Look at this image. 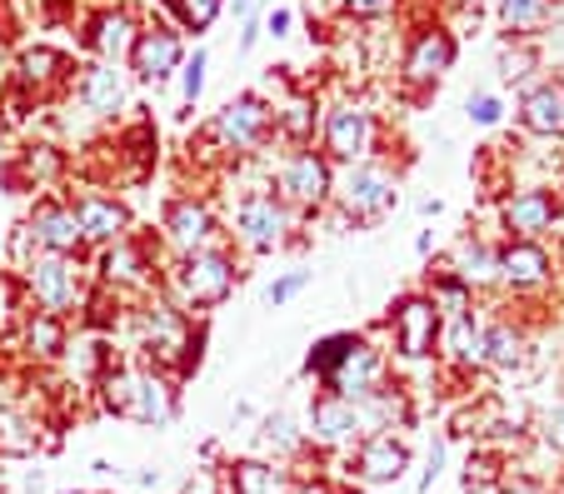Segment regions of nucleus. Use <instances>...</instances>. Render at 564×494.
Masks as SVG:
<instances>
[{"instance_id":"f257e3e1","label":"nucleus","mask_w":564,"mask_h":494,"mask_svg":"<svg viewBox=\"0 0 564 494\" xmlns=\"http://www.w3.org/2000/svg\"><path fill=\"white\" fill-rule=\"evenodd\" d=\"M106 405L116 415L135 419V425H165L175 415L171 385L155 375H110L106 380Z\"/></svg>"},{"instance_id":"f03ea898","label":"nucleus","mask_w":564,"mask_h":494,"mask_svg":"<svg viewBox=\"0 0 564 494\" xmlns=\"http://www.w3.org/2000/svg\"><path fill=\"white\" fill-rule=\"evenodd\" d=\"M230 279H235V270L225 255H191L181 265V295L191 305H215L230 295Z\"/></svg>"},{"instance_id":"7ed1b4c3","label":"nucleus","mask_w":564,"mask_h":494,"mask_svg":"<svg viewBox=\"0 0 564 494\" xmlns=\"http://www.w3.org/2000/svg\"><path fill=\"white\" fill-rule=\"evenodd\" d=\"M355 470L370 484H390L410 470V450L394 440V435H370V440L360 444V454H355Z\"/></svg>"},{"instance_id":"20e7f679","label":"nucleus","mask_w":564,"mask_h":494,"mask_svg":"<svg viewBox=\"0 0 564 494\" xmlns=\"http://www.w3.org/2000/svg\"><path fill=\"white\" fill-rule=\"evenodd\" d=\"M355 430H360V409L350 399L340 395L315 399V409H310V440L315 444H345L355 440Z\"/></svg>"},{"instance_id":"39448f33","label":"nucleus","mask_w":564,"mask_h":494,"mask_svg":"<svg viewBox=\"0 0 564 494\" xmlns=\"http://www.w3.org/2000/svg\"><path fill=\"white\" fill-rule=\"evenodd\" d=\"M31 285H35V300L45 305V310H65V305H75V270L65 255H41L31 265Z\"/></svg>"},{"instance_id":"423d86ee","label":"nucleus","mask_w":564,"mask_h":494,"mask_svg":"<svg viewBox=\"0 0 564 494\" xmlns=\"http://www.w3.org/2000/svg\"><path fill=\"white\" fill-rule=\"evenodd\" d=\"M240 235L256 250L280 245V235H285V210H280L270 195H250V200L240 205Z\"/></svg>"},{"instance_id":"0eeeda50","label":"nucleus","mask_w":564,"mask_h":494,"mask_svg":"<svg viewBox=\"0 0 564 494\" xmlns=\"http://www.w3.org/2000/svg\"><path fill=\"white\" fill-rule=\"evenodd\" d=\"M375 370H380V360H375V350H365V344H355L350 355H345L340 365H335L325 380H330V389H335V395H340V399H350V405H355V399L375 395Z\"/></svg>"},{"instance_id":"6e6552de","label":"nucleus","mask_w":564,"mask_h":494,"mask_svg":"<svg viewBox=\"0 0 564 494\" xmlns=\"http://www.w3.org/2000/svg\"><path fill=\"white\" fill-rule=\"evenodd\" d=\"M390 200H394V180L384 171H355L350 180H345V205H350V216H380Z\"/></svg>"},{"instance_id":"1a4fd4ad","label":"nucleus","mask_w":564,"mask_h":494,"mask_svg":"<svg viewBox=\"0 0 564 494\" xmlns=\"http://www.w3.org/2000/svg\"><path fill=\"white\" fill-rule=\"evenodd\" d=\"M330 151L340 161H355V155L370 151V116L355 106H340L330 110Z\"/></svg>"},{"instance_id":"9d476101","label":"nucleus","mask_w":564,"mask_h":494,"mask_svg":"<svg viewBox=\"0 0 564 494\" xmlns=\"http://www.w3.org/2000/svg\"><path fill=\"white\" fill-rule=\"evenodd\" d=\"M400 344H405V355H430V344H435V305L430 300H405L400 305Z\"/></svg>"},{"instance_id":"9b49d317","label":"nucleus","mask_w":564,"mask_h":494,"mask_svg":"<svg viewBox=\"0 0 564 494\" xmlns=\"http://www.w3.org/2000/svg\"><path fill=\"white\" fill-rule=\"evenodd\" d=\"M175 61H181V41H175L171 31H145L135 41V70L140 76H150V80L171 76Z\"/></svg>"},{"instance_id":"f8f14e48","label":"nucleus","mask_w":564,"mask_h":494,"mask_svg":"<svg viewBox=\"0 0 564 494\" xmlns=\"http://www.w3.org/2000/svg\"><path fill=\"white\" fill-rule=\"evenodd\" d=\"M265 130V106L260 100H235V106L220 110V120H215V135L230 140V145H250V140Z\"/></svg>"},{"instance_id":"ddd939ff","label":"nucleus","mask_w":564,"mask_h":494,"mask_svg":"<svg viewBox=\"0 0 564 494\" xmlns=\"http://www.w3.org/2000/svg\"><path fill=\"white\" fill-rule=\"evenodd\" d=\"M230 494H290V474L265 460L230 464Z\"/></svg>"},{"instance_id":"4468645a","label":"nucleus","mask_w":564,"mask_h":494,"mask_svg":"<svg viewBox=\"0 0 564 494\" xmlns=\"http://www.w3.org/2000/svg\"><path fill=\"white\" fill-rule=\"evenodd\" d=\"M70 216H75V226H80V235H96V240H116L120 230H126V210L110 200H96V195H86Z\"/></svg>"},{"instance_id":"2eb2a0df","label":"nucleus","mask_w":564,"mask_h":494,"mask_svg":"<svg viewBox=\"0 0 564 494\" xmlns=\"http://www.w3.org/2000/svg\"><path fill=\"white\" fill-rule=\"evenodd\" d=\"M285 190L295 195V200H325V190H330L325 161H319V155H295V161L285 165Z\"/></svg>"},{"instance_id":"dca6fc26","label":"nucleus","mask_w":564,"mask_h":494,"mask_svg":"<svg viewBox=\"0 0 564 494\" xmlns=\"http://www.w3.org/2000/svg\"><path fill=\"white\" fill-rule=\"evenodd\" d=\"M524 125H530L534 135L564 130V90H554V86L530 90V96H524Z\"/></svg>"},{"instance_id":"f3484780","label":"nucleus","mask_w":564,"mask_h":494,"mask_svg":"<svg viewBox=\"0 0 564 494\" xmlns=\"http://www.w3.org/2000/svg\"><path fill=\"white\" fill-rule=\"evenodd\" d=\"M505 220H510V230H520V235H534V230H544L554 220V200L544 190L514 195V200L505 205Z\"/></svg>"},{"instance_id":"a211bd4d","label":"nucleus","mask_w":564,"mask_h":494,"mask_svg":"<svg viewBox=\"0 0 564 494\" xmlns=\"http://www.w3.org/2000/svg\"><path fill=\"white\" fill-rule=\"evenodd\" d=\"M145 334L150 344H155V355L160 360H181L185 355V325L175 310H150L145 315Z\"/></svg>"},{"instance_id":"6ab92c4d","label":"nucleus","mask_w":564,"mask_h":494,"mask_svg":"<svg viewBox=\"0 0 564 494\" xmlns=\"http://www.w3.org/2000/svg\"><path fill=\"white\" fill-rule=\"evenodd\" d=\"M35 235L45 240L51 255H70V250L80 245V226H75L70 210H41V216H35Z\"/></svg>"},{"instance_id":"aec40b11","label":"nucleus","mask_w":564,"mask_h":494,"mask_svg":"<svg viewBox=\"0 0 564 494\" xmlns=\"http://www.w3.org/2000/svg\"><path fill=\"white\" fill-rule=\"evenodd\" d=\"M449 61H455V45H449V35L430 31V35H420V45L410 51V76L430 80V76H440Z\"/></svg>"},{"instance_id":"412c9836","label":"nucleus","mask_w":564,"mask_h":494,"mask_svg":"<svg viewBox=\"0 0 564 494\" xmlns=\"http://www.w3.org/2000/svg\"><path fill=\"white\" fill-rule=\"evenodd\" d=\"M171 235H175V245H185V250L205 245V235H210V210L195 200H181L171 210Z\"/></svg>"},{"instance_id":"4be33fe9","label":"nucleus","mask_w":564,"mask_h":494,"mask_svg":"<svg viewBox=\"0 0 564 494\" xmlns=\"http://www.w3.org/2000/svg\"><path fill=\"white\" fill-rule=\"evenodd\" d=\"M500 270L510 285H534V279H544V270H550V260H544L540 245H510L500 255Z\"/></svg>"},{"instance_id":"5701e85b","label":"nucleus","mask_w":564,"mask_h":494,"mask_svg":"<svg viewBox=\"0 0 564 494\" xmlns=\"http://www.w3.org/2000/svg\"><path fill=\"white\" fill-rule=\"evenodd\" d=\"M126 100V86H120V70L116 65H96L86 76V106L100 110V116H110V110Z\"/></svg>"},{"instance_id":"b1692460","label":"nucleus","mask_w":564,"mask_h":494,"mask_svg":"<svg viewBox=\"0 0 564 494\" xmlns=\"http://www.w3.org/2000/svg\"><path fill=\"white\" fill-rule=\"evenodd\" d=\"M449 350H455L459 360H485V330H475V320L459 315V320L449 325Z\"/></svg>"},{"instance_id":"393cba45","label":"nucleus","mask_w":564,"mask_h":494,"mask_svg":"<svg viewBox=\"0 0 564 494\" xmlns=\"http://www.w3.org/2000/svg\"><path fill=\"white\" fill-rule=\"evenodd\" d=\"M25 340H31L35 355H61V344H65V330L55 315H35L31 330H25Z\"/></svg>"},{"instance_id":"a878e982","label":"nucleus","mask_w":564,"mask_h":494,"mask_svg":"<svg viewBox=\"0 0 564 494\" xmlns=\"http://www.w3.org/2000/svg\"><path fill=\"white\" fill-rule=\"evenodd\" d=\"M350 350H355L350 334H330L325 344H315V355H310V370H319V375H330V370L340 365V360L350 355Z\"/></svg>"},{"instance_id":"bb28decb","label":"nucleus","mask_w":564,"mask_h":494,"mask_svg":"<svg viewBox=\"0 0 564 494\" xmlns=\"http://www.w3.org/2000/svg\"><path fill=\"white\" fill-rule=\"evenodd\" d=\"M96 45L106 55H120L130 45V21L126 15H100V25H96Z\"/></svg>"},{"instance_id":"cd10ccee","label":"nucleus","mask_w":564,"mask_h":494,"mask_svg":"<svg viewBox=\"0 0 564 494\" xmlns=\"http://www.w3.org/2000/svg\"><path fill=\"white\" fill-rule=\"evenodd\" d=\"M55 70H61V55H55V51H25L21 55V76L31 80V86L55 80Z\"/></svg>"},{"instance_id":"c85d7f7f","label":"nucleus","mask_w":564,"mask_h":494,"mask_svg":"<svg viewBox=\"0 0 564 494\" xmlns=\"http://www.w3.org/2000/svg\"><path fill=\"white\" fill-rule=\"evenodd\" d=\"M485 360H500V365H514L520 360V334L514 330H485Z\"/></svg>"},{"instance_id":"c756f323","label":"nucleus","mask_w":564,"mask_h":494,"mask_svg":"<svg viewBox=\"0 0 564 494\" xmlns=\"http://www.w3.org/2000/svg\"><path fill=\"white\" fill-rule=\"evenodd\" d=\"M459 275H465V279H490V275H495L490 250H479V245H465V250H459Z\"/></svg>"},{"instance_id":"7c9ffc66","label":"nucleus","mask_w":564,"mask_h":494,"mask_svg":"<svg viewBox=\"0 0 564 494\" xmlns=\"http://www.w3.org/2000/svg\"><path fill=\"white\" fill-rule=\"evenodd\" d=\"M106 275H110V279H135V275H140V255H135L130 245H116V250L106 255Z\"/></svg>"},{"instance_id":"2f4dec72","label":"nucleus","mask_w":564,"mask_h":494,"mask_svg":"<svg viewBox=\"0 0 564 494\" xmlns=\"http://www.w3.org/2000/svg\"><path fill=\"white\" fill-rule=\"evenodd\" d=\"M544 15V0H505V21L520 31V25H534Z\"/></svg>"},{"instance_id":"473e14b6","label":"nucleus","mask_w":564,"mask_h":494,"mask_svg":"<svg viewBox=\"0 0 564 494\" xmlns=\"http://www.w3.org/2000/svg\"><path fill=\"white\" fill-rule=\"evenodd\" d=\"M540 435H544V444H550V450L564 454V405L544 409V415H540Z\"/></svg>"},{"instance_id":"72a5a7b5","label":"nucleus","mask_w":564,"mask_h":494,"mask_svg":"<svg viewBox=\"0 0 564 494\" xmlns=\"http://www.w3.org/2000/svg\"><path fill=\"white\" fill-rule=\"evenodd\" d=\"M215 11H220V0H181V15L195 25V31H205V25L215 21Z\"/></svg>"},{"instance_id":"f704fd0d","label":"nucleus","mask_w":564,"mask_h":494,"mask_svg":"<svg viewBox=\"0 0 564 494\" xmlns=\"http://www.w3.org/2000/svg\"><path fill=\"white\" fill-rule=\"evenodd\" d=\"M290 430H295V425H290V419L285 415H275V419H265V440L270 444H275V450H295V435H290Z\"/></svg>"},{"instance_id":"c9c22d12","label":"nucleus","mask_w":564,"mask_h":494,"mask_svg":"<svg viewBox=\"0 0 564 494\" xmlns=\"http://www.w3.org/2000/svg\"><path fill=\"white\" fill-rule=\"evenodd\" d=\"M469 116H475L479 125H495V120H500V100H495V96H475V100H469Z\"/></svg>"},{"instance_id":"e433bc0d","label":"nucleus","mask_w":564,"mask_h":494,"mask_svg":"<svg viewBox=\"0 0 564 494\" xmlns=\"http://www.w3.org/2000/svg\"><path fill=\"white\" fill-rule=\"evenodd\" d=\"M200 86H205V55H195L191 65H185V96H200Z\"/></svg>"},{"instance_id":"4c0bfd02","label":"nucleus","mask_w":564,"mask_h":494,"mask_svg":"<svg viewBox=\"0 0 564 494\" xmlns=\"http://www.w3.org/2000/svg\"><path fill=\"white\" fill-rule=\"evenodd\" d=\"M305 279H310V275H285V279H275V285H270V300H275V305H285L290 295H295L300 285H305Z\"/></svg>"},{"instance_id":"58836bf2","label":"nucleus","mask_w":564,"mask_h":494,"mask_svg":"<svg viewBox=\"0 0 564 494\" xmlns=\"http://www.w3.org/2000/svg\"><path fill=\"white\" fill-rule=\"evenodd\" d=\"M440 464H445V444H430V470H425V490H430V484H435V474H440Z\"/></svg>"},{"instance_id":"ea45409f","label":"nucleus","mask_w":564,"mask_h":494,"mask_svg":"<svg viewBox=\"0 0 564 494\" xmlns=\"http://www.w3.org/2000/svg\"><path fill=\"white\" fill-rule=\"evenodd\" d=\"M11 300H15V285H11V275H0V320L11 315Z\"/></svg>"},{"instance_id":"a19ab883","label":"nucleus","mask_w":564,"mask_h":494,"mask_svg":"<svg viewBox=\"0 0 564 494\" xmlns=\"http://www.w3.org/2000/svg\"><path fill=\"white\" fill-rule=\"evenodd\" d=\"M350 11H360V15H380V11H390V0H350Z\"/></svg>"},{"instance_id":"79ce46f5","label":"nucleus","mask_w":564,"mask_h":494,"mask_svg":"<svg viewBox=\"0 0 564 494\" xmlns=\"http://www.w3.org/2000/svg\"><path fill=\"white\" fill-rule=\"evenodd\" d=\"M285 25H290V11H275V15H270V31H275V35L285 31Z\"/></svg>"},{"instance_id":"37998d69","label":"nucleus","mask_w":564,"mask_h":494,"mask_svg":"<svg viewBox=\"0 0 564 494\" xmlns=\"http://www.w3.org/2000/svg\"><path fill=\"white\" fill-rule=\"evenodd\" d=\"M235 11L246 15V11H256V0H235Z\"/></svg>"},{"instance_id":"c03bdc74","label":"nucleus","mask_w":564,"mask_h":494,"mask_svg":"<svg viewBox=\"0 0 564 494\" xmlns=\"http://www.w3.org/2000/svg\"><path fill=\"white\" fill-rule=\"evenodd\" d=\"M475 494H500V490H475Z\"/></svg>"},{"instance_id":"a18cd8bd","label":"nucleus","mask_w":564,"mask_h":494,"mask_svg":"<svg viewBox=\"0 0 564 494\" xmlns=\"http://www.w3.org/2000/svg\"><path fill=\"white\" fill-rule=\"evenodd\" d=\"M65 494H75V490H65Z\"/></svg>"},{"instance_id":"49530a36","label":"nucleus","mask_w":564,"mask_h":494,"mask_svg":"<svg viewBox=\"0 0 564 494\" xmlns=\"http://www.w3.org/2000/svg\"><path fill=\"white\" fill-rule=\"evenodd\" d=\"M350 494H360V490H350Z\"/></svg>"}]
</instances>
